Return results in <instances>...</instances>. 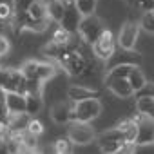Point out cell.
<instances>
[{
	"label": "cell",
	"instance_id": "6da1fadb",
	"mask_svg": "<svg viewBox=\"0 0 154 154\" xmlns=\"http://www.w3.org/2000/svg\"><path fill=\"white\" fill-rule=\"evenodd\" d=\"M100 114H102V102L96 96H91V98H85V100H80V102L74 103L71 122L72 120H76V122H93Z\"/></svg>",
	"mask_w": 154,
	"mask_h": 154
},
{
	"label": "cell",
	"instance_id": "7a4b0ae2",
	"mask_svg": "<svg viewBox=\"0 0 154 154\" xmlns=\"http://www.w3.org/2000/svg\"><path fill=\"white\" fill-rule=\"evenodd\" d=\"M0 89L2 91H17L27 93V78L22 69H0Z\"/></svg>",
	"mask_w": 154,
	"mask_h": 154
},
{
	"label": "cell",
	"instance_id": "3957f363",
	"mask_svg": "<svg viewBox=\"0 0 154 154\" xmlns=\"http://www.w3.org/2000/svg\"><path fill=\"white\" fill-rule=\"evenodd\" d=\"M56 60H58V62H60V65H62L69 74H72V76L82 74V72L85 71V65H87L85 58H84L78 51H74V49H67V45H63V47H62V51H60V54H58V58H56Z\"/></svg>",
	"mask_w": 154,
	"mask_h": 154
},
{
	"label": "cell",
	"instance_id": "277c9868",
	"mask_svg": "<svg viewBox=\"0 0 154 154\" xmlns=\"http://www.w3.org/2000/svg\"><path fill=\"white\" fill-rule=\"evenodd\" d=\"M67 138L74 143V145H89L96 140V132L94 129L89 125V122H69V129H67Z\"/></svg>",
	"mask_w": 154,
	"mask_h": 154
},
{
	"label": "cell",
	"instance_id": "5b68a950",
	"mask_svg": "<svg viewBox=\"0 0 154 154\" xmlns=\"http://www.w3.org/2000/svg\"><path fill=\"white\" fill-rule=\"evenodd\" d=\"M103 29L105 27H103L102 20L96 15H89V17H82L80 26H78V31H76V33H80V36H82V40L85 44H91L93 45V42L102 35Z\"/></svg>",
	"mask_w": 154,
	"mask_h": 154
},
{
	"label": "cell",
	"instance_id": "8992f818",
	"mask_svg": "<svg viewBox=\"0 0 154 154\" xmlns=\"http://www.w3.org/2000/svg\"><path fill=\"white\" fill-rule=\"evenodd\" d=\"M114 49H116L114 35H112V31H109V29H103L102 35L93 42V53H94L100 60H111Z\"/></svg>",
	"mask_w": 154,
	"mask_h": 154
},
{
	"label": "cell",
	"instance_id": "52a82bcc",
	"mask_svg": "<svg viewBox=\"0 0 154 154\" xmlns=\"http://www.w3.org/2000/svg\"><path fill=\"white\" fill-rule=\"evenodd\" d=\"M138 35H140V24L134 20H127L118 33V45L123 49H132L138 40Z\"/></svg>",
	"mask_w": 154,
	"mask_h": 154
},
{
	"label": "cell",
	"instance_id": "ba28073f",
	"mask_svg": "<svg viewBox=\"0 0 154 154\" xmlns=\"http://www.w3.org/2000/svg\"><path fill=\"white\" fill-rule=\"evenodd\" d=\"M80 20H82L80 11L76 9V6H74L72 0H69V2L65 4V11H63V15H62V20H60V27H63L67 33L72 35V33L78 31Z\"/></svg>",
	"mask_w": 154,
	"mask_h": 154
},
{
	"label": "cell",
	"instance_id": "9c48e42d",
	"mask_svg": "<svg viewBox=\"0 0 154 154\" xmlns=\"http://www.w3.org/2000/svg\"><path fill=\"white\" fill-rule=\"evenodd\" d=\"M105 87L118 98H131L134 94L129 80L127 78H120V76H107L105 78Z\"/></svg>",
	"mask_w": 154,
	"mask_h": 154
},
{
	"label": "cell",
	"instance_id": "30bf717a",
	"mask_svg": "<svg viewBox=\"0 0 154 154\" xmlns=\"http://www.w3.org/2000/svg\"><path fill=\"white\" fill-rule=\"evenodd\" d=\"M72 107H74V102H71V100H63V102L54 103L51 107V120L58 125L69 123L72 118Z\"/></svg>",
	"mask_w": 154,
	"mask_h": 154
},
{
	"label": "cell",
	"instance_id": "8fae6325",
	"mask_svg": "<svg viewBox=\"0 0 154 154\" xmlns=\"http://www.w3.org/2000/svg\"><path fill=\"white\" fill-rule=\"evenodd\" d=\"M4 102H6L8 114L26 112V94L17 91H4Z\"/></svg>",
	"mask_w": 154,
	"mask_h": 154
},
{
	"label": "cell",
	"instance_id": "7c38bea8",
	"mask_svg": "<svg viewBox=\"0 0 154 154\" xmlns=\"http://www.w3.org/2000/svg\"><path fill=\"white\" fill-rule=\"evenodd\" d=\"M149 141H154V120L143 116L138 122V132H136L134 143L141 145V143H149Z\"/></svg>",
	"mask_w": 154,
	"mask_h": 154
},
{
	"label": "cell",
	"instance_id": "4fadbf2b",
	"mask_svg": "<svg viewBox=\"0 0 154 154\" xmlns=\"http://www.w3.org/2000/svg\"><path fill=\"white\" fill-rule=\"evenodd\" d=\"M17 138L20 141V152H35L38 147V136L29 132L27 129L17 132Z\"/></svg>",
	"mask_w": 154,
	"mask_h": 154
},
{
	"label": "cell",
	"instance_id": "5bb4252c",
	"mask_svg": "<svg viewBox=\"0 0 154 154\" xmlns=\"http://www.w3.org/2000/svg\"><path fill=\"white\" fill-rule=\"evenodd\" d=\"M29 114L27 112H17V114H8V127L11 132H20L24 129H27V123H29Z\"/></svg>",
	"mask_w": 154,
	"mask_h": 154
},
{
	"label": "cell",
	"instance_id": "9a60e30c",
	"mask_svg": "<svg viewBox=\"0 0 154 154\" xmlns=\"http://www.w3.org/2000/svg\"><path fill=\"white\" fill-rule=\"evenodd\" d=\"M69 0H51L47 4V17L54 22H60L62 20V15L65 11V4Z\"/></svg>",
	"mask_w": 154,
	"mask_h": 154
},
{
	"label": "cell",
	"instance_id": "2e32d148",
	"mask_svg": "<svg viewBox=\"0 0 154 154\" xmlns=\"http://www.w3.org/2000/svg\"><path fill=\"white\" fill-rule=\"evenodd\" d=\"M69 100L71 102H80V100H85V98H91V96H96V93L93 89H87V87H82V85H71L69 91Z\"/></svg>",
	"mask_w": 154,
	"mask_h": 154
},
{
	"label": "cell",
	"instance_id": "e0dca14e",
	"mask_svg": "<svg viewBox=\"0 0 154 154\" xmlns=\"http://www.w3.org/2000/svg\"><path fill=\"white\" fill-rule=\"evenodd\" d=\"M136 107H138V111H140L143 116L154 120V96H141V98H136Z\"/></svg>",
	"mask_w": 154,
	"mask_h": 154
},
{
	"label": "cell",
	"instance_id": "ac0fdd59",
	"mask_svg": "<svg viewBox=\"0 0 154 154\" xmlns=\"http://www.w3.org/2000/svg\"><path fill=\"white\" fill-rule=\"evenodd\" d=\"M127 80H129V84H131L132 91H138V89H140V87L147 82L145 74H143V71H141L136 63L131 67V72H129V76H127Z\"/></svg>",
	"mask_w": 154,
	"mask_h": 154
},
{
	"label": "cell",
	"instance_id": "d6986e66",
	"mask_svg": "<svg viewBox=\"0 0 154 154\" xmlns=\"http://www.w3.org/2000/svg\"><path fill=\"white\" fill-rule=\"evenodd\" d=\"M42 109V94H31L27 93L26 94V112L29 116H35L38 114Z\"/></svg>",
	"mask_w": 154,
	"mask_h": 154
},
{
	"label": "cell",
	"instance_id": "ffe728a7",
	"mask_svg": "<svg viewBox=\"0 0 154 154\" xmlns=\"http://www.w3.org/2000/svg\"><path fill=\"white\" fill-rule=\"evenodd\" d=\"M27 13L33 20H44V18H49L47 17V6L42 2V0H35V2L27 8Z\"/></svg>",
	"mask_w": 154,
	"mask_h": 154
},
{
	"label": "cell",
	"instance_id": "44dd1931",
	"mask_svg": "<svg viewBox=\"0 0 154 154\" xmlns=\"http://www.w3.org/2000/svg\"><path fill=\"white\" fill-rule=\"evenodd\" d=\"M56 74V67L49 62H36V78H40L42 82L53 78Z\"/></svg>",
	"mask_w": 154,
	"mask_h": 154
},
{
	"label": "cell",
	"instance_id": "7402d4cb",
	"mask_svg": "<svg viewBox=\"0 0 154 154\" xmlns=\"http://www.w3.org/2000/svg\"><path fill=\"white\" fill-rule=\"evenodd\" d=\"M72 2L82 17L94 15V11H96V0H72Z\"/></svg>",
	"mask_w": 154,
	"mask_h": 154
},
{
	"label": "cell",
	"instance_id": "603a6c76",
	"mask_svg": "<svg viewBox=\"0 0 154 154\" xmlns=\"http://www.w3.org/2000/svg\"><path fill=\"white\" fill-rule=\"evenodd\" d=\"M123 140H125V134L120 127L109 129V131L102 132V136H98V143H102V141H123Z\"/></svg>",
	"mask_w": 154,
	"mask_h": 154
},
{
	"label": "cell",
	"instance_id": "cb8c5ba5",
	"mask_svg": "<svg viewBox=\"0 0 154 154\" xmlns=\"http://www.w3.org/2000/svg\"><path fill=\"white\" fill-rule=\"evenodd\" d=\"M132 65L134 63H118V65H114V67L109 69L107 76H120V78H127Z\"/></svg>",
	"mask_w": 154,
	"mask_h": 154
},
{
	"label": "cell",
	"instance_id": "d4e9b609",
	"mask_svg": "<svg viewBox=\"0 0 154 154\" xmlns=\"http://www.w3.org/2000/svg\"><path fill=\"white\" fill-rule=\"evenodd\" d=\"M140 29H143V31L154 35V9L147 11V13L141 17V20H140Z\"/></svg>",
	"mask_w": 154,
	"mask_h": 154
},
{
	"label": "cell",
	"instance_id": "484cf974",
	"mask_svg": "<svg viewBox=\"0 0 154 154\" xmlns=\"http://www.w3.org/2000/svg\"><path fill=\"white\" fill-rule=\"evenodd\" d=\"M15 6L13 4H0V22H11L15 18Z\"/></svg>",
	"mask_w": 154,
	"mask_h": 154
},
{
	"label": "cell",
	"instance_id": "4316f807",
	"mask_svg": "<svg viewBox=\"0 0 154 154\" xmlns=\"http://www.w3.org/2000/svg\"><path fill=\"white\" fill-rule=\"evenodd\" d=\"M54 44H58V45H67L69 44V40H71V33H67L63 27H58L54 33H53V38H51Z\"/></svg>",
	"mask_w": 154,
	"mask_h": 154
},
{
	"label": "cell",
	"instance_id": "83f0119b",
	"mask_svg": "<svg viewBox=\"0 0 154 154\" xmlns=\"http://www.w3.org/2000/svg\"><path fill=\"white\" fill-rule=\"evenodd\" d=\"M71 145H72V141L69 140V138H60L58 141H54V152H58V154H65V152H71Z\"/></svg>",
	"mask_w": 154,
	"mask_h": 154
},
{
	"label": "cell",
	"instance_id": "f1b7e54d",
	"mask_svg": "<svg viewBox=\"0 0 154 154\" xmlns=\"http://www.w3.org/2000/svg\"><path fill=\"white\" fill-rule=\"evenodd\" d=\"M134 96H136V98H141V96H154V84H152V82H145L138 91H134Z\"/></svg>",
	"mask_w": 154,
	"mask_h": 154
},
{
	"label": "cell",
	"instance_id": "f546056e",
	"mask_svg": "<svg viewBox=\"0 0 154 154\" xmlns=\"http://www.w3.org/2000/svg\"><path fill=\"white\" fill-rule=\"evenodd\" d=\"M122 143L123 141H102L100 149H102V152H120Z\"/></svg>",
	"mask_w": 154,
	"mask_h": 154
},
{
	"label": "cell",
	"instance_id": "4dcf8cb0",
	"mask_svg": "<svg viewBox=\"0 0 154 154\" xmlns=\"http://www.w3.org/2000/svg\"><path fill=\"white\" fill-rule=\"evenodd\" d=\"M27 131L33 132V134H36V136H40V134L44 132V125H42V122H38V120H29Z\"/></svg>",
	"mask_w": 154,
	"mask_h": 154
},
{
	"label": "cell",
	"instance_id": "1f68e13d",
	"mask_svg": "<svg viewBox=\"0 0 154 154\" xmlns=\"http://www.w3.org/2000/svg\"><path fill=\"white\" fill-rule=\"evenodd\" d=\"M35 2V0H15V11L17 13H22V11H27V8Z\"/></svg>",
	"mask_w": 154,
	"mask_h": 154
},
{
	"label": "cell",
	"instance_id": "d6a6232c",
	"mask_svg": "<svg viewBox=\"0 0 154 154\" xmlns=\"http://www.w3.org/2000/svg\"><path fill=\"white\" fill-rule=\"evenodd\" d=\"M9 49H11V44H9V40L0 33V56H4V54H8L9 53Z\"/></svg>",
	"mask_w": 154,
	"mask_h": 154
},
{
	"label": "cell",
	"instance_id": "836d02e7",
	"mask_svg": "<svg viewBox=\"0 0 154 154\" xmlns=\"http://www.w3.org/2000/svg\"><path fill=\"white\" fill-rule=\"evenodd\" d=\"M0 4H13L15 6V0H0Z\"/></svg>",
	"mask_w": 154,
	"mask_h": 154
}]
</instances>
